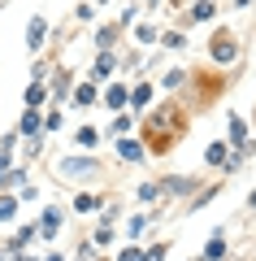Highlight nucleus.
I'll return each instance as SVG.
<instances>
[{
	"instance_id": "obj_12",
	"label": "nucleus",
	"mask_w": 256,
	"mask_h": 261,
	"mask_svg": "<svg viewBox=\"0 0 256 261\" xmlns=\"http://www.w3.org/2000/svg\"><path fill=\"white\" fill-rule=\"evenodd\" d=\"M221 257H226V231L217 226V231H213V240L204 244V257H200V261H221Z\"/></svg>"
},
{
	"instance_id": "obj_11",
	"label": "nucleus",
	"mask_w": 256,
	"mask_h": 261,
	"mask_svg": "<svg viewBox=\"0 0 256 261\" xmlns=\"http://www.w3.org/2000/svg\"><path fill=\"white\" fill-rule=\"evenodd\" d=\"M44 39H48V22H44V18H31V27H26V48H31V53H39Z\"/></svg>"
},
{
	"instance_id": "obj_27",
	"label": "nucleus",
	"mask_w": 256,
	"mask_h": 261,
	"mask_svg": "<svg viewBox=\"0 0 256 261\" xmlns=\"http://www.w3.org/2000/svg\"><path fill=\"white\" fill-rule=\"evenodd\" d=\"M156 44H161V48H183L187 35H183V31H161V39H156Z\"/></svg>"
},
{
	"instance_id": "obj_15",
	"label": "nucleus",
	"mask_w": 256,
	"mask_h": 261,
	"mask_svg": "<svg viewBox=\"0 0 256 261\" xmlns=\"http://www.w3.org/2000/svg\"><path fill=\"white\" fill-rule=\"evenodd\" d=\"M148 105H152V83H135L130 87V109H148Z\"/></svg>"
},
{
	"instance_id": "obj_16",
	"label": "nucleus",
	"mask_w": 256,
	"mask_h": 261,
	"mask_svg": "<svg viewBox=\"0 0 256 261\" xmlns=\"http://www.w3.org/2000/svg\"><path fill=\"white\" fill-rule=\"evenodd\" d=\"M74 140H78L82 152H96V144H100V130H96V126H78V130H74Z\"/></svg>"
},
{
	"instance_id": "obj_14",
	"label": "nucleus",
	"mask_w": 256,
	"mask_h": 261,
	"mask_svg": "<svg viewBox=\"0 0 256 261\" xmlns=\"http://www.w3.org/2000/svg\"><path fill=\"white\" fill-rule=\"evenodd\" d=\"M100 205H104V196H96V192H78L74 196V214H96Z\"/></svg>"
},
{
	"instance_id": "obj_21",
	"label": "nucleus",
	"mask_w": 256,
	"mask_h": 261,
	"mask_svg": "<svg viewBox=\"0 0 256 261\" xmlns=\"http://www.w3.org/2000/svg\"><path fill=\"white\" fill-rule=\"evenodd\" d=\"M213 9H217V0H191V22H209Z\"/></svg>"
},
{
	"instance_id": "obj_38",
	"label": "nucleus",
	"mask_w": 256,
	"mask_h": 261,
	"mask_svg": "<svg viewBox=\"0 0 256 261\" xmlns=\"http://www.w3.org/2000/svg\"><path fill=\"white\" fill-rule=\"evenodd\" d=\"M44 261H65V257H61V252H48V257H44Z\"/></svg>"
},
{
	"instance_id": "obj_10",
	"label": "nucleus",
	"mask_w": 256,
	"mask_h": 261,
	"mask_svg": "<svg viewBox=\"0 0 256 261\" xmlns=\"http://www.w3.org/2000/svg\"><path fill=\"white\" fill-rule=\"evenodd\" d=\"M18 135H44V113L39 109H22V122H18Z\"/></svg>"
},
{
	"instance_id": "obj_39",
	"label": "nucleus",
	"mask_w": 256,
	"mask_h": 261,
	"mask_svg": "<svg viewBox=\"0 0 256 261\" xmlns=\"http://www.w3.org/2000/svg\"><path fill=\"white\" fill-rule=\"evenodd\" d=\"M247 5H252V0H235V9H247Z\"/></svg>"
},
{
	"instance_id": "obj_8",
	"label": "nucleus",
	"mask_w": 256,
	"mask_h": 261,
	"mask_svg": "<svg viewBox=\"0 0 256 261\" xmlns=\"http://www.w3.org/2000/svg\"><path fill=\"white\" fill-rule=\"evenodd\" d=\"M100 96H104V105H109L113 113H126V105H130V87L126 83H109Z\"/></svg>"
},
{
	"instance_id": "obj_28",
	"label": "nucleus",
	"mask_w": 256,
	"mask_h": 261,
	"mask_svg": "<svg viewBox=\"0 0 256 261\" xmlns=\"http://www.w3.org/2000/svg\"><path fill=\"white\" fill-rule=\"evenodd\" d=\"M139 200H144V205H148V200H156V196H161V183H152V178H148V183H139Z\"/></svg>"
},
{
	"instance_id": "obj_30",
	"label": "nucleus",
	"mask_w": 256,
	"mask_h": 261,
	"mask_svg": "<svg viewBox=\"0 0 256 261\" xmlns=\"http://www.w3.org/2000/svg\"><path fill=\"white\" fill-rule=\"evenodd\" d=\"M144 226H148V214H135V218L126 222V235H130V244L139 240V231H144Z\"/></svg>"
},
{
	"instance_id": "obj_9",
	"label": "nucleus",
	"mask_w": 256,
	"mask_h": 261,
	"mask_svg": "<svg viewBox=\"0 0 256 261\" xmlns=\"http://www.w3.org/2000/svg\"><path fill=\"white\" fill-rule=\"evenodd\" d=\"M118 157L122 161H148V144L135 140V135H122L118 140Z\"/></svg>"
},
{
	"instance_id": "obj_19",
	"label": "nucleus",
	"mask_w": 256,
	"mask_h": 261,
	"mask_svg": "<svg viewBox=\"0 0 256 261\" xmlns=\"http://www.w3.org/2000/svg\"><path fill=\"white\" fill-rule=\"evenodd\" d=\"M22 100H26V109H39V105L48 100V83H31V87H26V96H22Z\"/></svg>"
},
{
	"instance_id": "obj_32",
	"label": "nucleus",
	"mask_w": 256,
	"mask_h": 261,
	"mask_svg": "<svg viewBox=\"0 0 256 261\" xmlns=\"http://www.w3.org/2000/svg\"><path fill=\"white\" fill-rule=\"evenodd\" d=\"M183 83H187V74H183V70H169V74H165V92H178Z\"/></svg>"
},
{
	"instance_id": "obj_41",
	"label": "nucleus",
	"mask_w": 256,
	"mask_h": 261,
	"mask_svg": "<svg viewBox=\"0 0 256 261\" xmlns=\"http://www.w3.org/2000/svg\"><path fill=\"white\" fill-rule=\"evenodd\" d=\"M96 5H109V0H96Z\"/></svg>"
},
{
	"instance_id": "obj_26",
	"label": "nucleus",
	"mask_w": 256,
	"mask_h": 261,
	"mask_svg": "<svg viewBox=\"0 0 256 261\" xmlns=\"http://www.w3.org/2000/svg\"><path fill=\"white\" fill-rule=\"evenodd\" d=\"M135 39H139V44H156V39H161V31H156L152 22H139V27H135Z\"/></svg>"
},
{
	"instance_id": "obj_33",
	"label": "nucleus",
	"mask_w": 256,
	"mask_h": 261,
	"mask_svg": "<svg viewBox=\"0 0 256 261\" xmlns=\"http://www.w3.org/2000/svg\"><path fill=\"white\" fill-rule=\"evenodd\" d=\"M44 130H61V109H48L44 113Z\"/></svg>"
},
{
	"instance_id": "obj_31",
	"label": "nucleus",
	"mask_w": 256,
	"mask_h": 261,
	"mask_svg": "<svg viewBox=\"0 0 256 261\" xmlns=\"http://www.w3.org/2000/svg\"><path fill=\"white\" fill-rule=\"evenodd\" d=\"M74 261H100V257H96V244H92V240H82L78 252H74Z\"/></svg>"
},
{
	"instance_id": "obj_1",
	"label": "nucleus",
	"mask_w": 256,
	"mask_h": 261,
	"mask_svg": "<svg viewBox=\"0 0 256 261\" xmlns=\"http://www.w3.org/2000/svg\"><path fill=\"white\" fill-rule=\"evenodd\" d=\"M183 126H187V113L178 109L174 100H165L161 109H152L144 118V135H148V152H165L169 144L183 135Z\"/></svg>"
},
{
	"instance_id": "obj_36",
	"label": "nucleus",
	"mask_w": 256,
	"mask_h": 261,
	"mask_svg": "<svg viewBox=\"0 0 256 261\" xmlns=\"http://www.w3.org/2000/svg\"><path fill=\"white\" fill-rule=\"evenodd\" d=\"M135 13H139V5H126V9H122V22H118V27H130V22H135Z\"/></svg>"
},
{
	"instance_id": "obj_2",
	"label": "nucleus",
	"mask_w": 256,
	"mask_h": 261,
	"mask_svg": "<svg viewBox=\"0 0 256 261\" xmlns=\"http://www.w3.org/2000/svg\"><path fill=\"white\" fill-rule=\"evenodd\" d=\"M52 174L61 178V183H87V178L100 174V157H96V152H74V157H61Z\"/></svg>"
},
{
	"instance_id": "obj_5",
	"label": "nucleus",
	"mask_w": 256,
	"mask_h": 261,
	"mask_svg": "<svg viewBox=\"0 0 256 261\" xmlns=\"http://www.w3.org/2000/svg\"><path fill=\"white\" fill-rule=\"evenodd\" d=\"M195 192H200V183L191 174H165L161 178V196H195Z\"/></svg>"
},
{
	"instance_id": "obj_13",
	"label": "nucleus",
	"mask_w": 256,
	"mask_h": 261,
	"mask_svg": "<svg viewBox=\"0 0 256 261\" xmlns=\"http://www.w3.org/2000/svg\"><path fill=\"white\" fill-rule=\"evenodd\" d=\"M226 144H230V148H243V144H247V122H243V118H230V126H226Z\"/></svg>"
},
{
	"instance_id": "obj_17",
	"label": "nucleus",
	"mask_w": 256,
	"mask_h": 261,
	"mask_svg": "<svg viewBox=\"0 0 256 261\" xmlns=\"http://www.w3.org/2000/svg\"><path fill=\"white\" fill-rule=\"evenodd\" d=\"M70 100L78 105V109H87V105H96V83H78V87L70 92Z\"/></svg>"
},
{
	"instance_id": "obj_40",
	"label": "nucleus",
	"mask_w": 256,
	"mask_h": 261,
	"mask_svg": "<svg viewBox=\"0 0 256 261\" xmlns=\"http://www.w3.org/2000/svg\"><path fill=\"white\" fill-rule=\"evenodd\" d=\"M247 205H252V209H256V192H252V196H247Z\"/></svg>"
},
{
	"instance_id": "obj_23",
	"label": "nucleus",
	"mask_w": 256,
	"mask_h": 261,
	"mask_svg": "<svg viewBox=\"0 0 256 261\" xmlns=\"http://www.w3.org/2000/svg\"><path fill=\"white\" fill-rule=\"evenodd\" d=\"M130 130H135V118L118 113V118H113V126H109V135H113V140H122V135H130Z\"/></svg>"
},
{
	"instance_id": "obj_34",
	"label": "nucleus",
	"mask_w": 256,
	"mask_h": 261,
	"mask_svg": "<svg viewBox=\"0 0 256 261\" xmlns=\"http://www.w3.org/2000/svg\"><path fill=\"white\" fill-rule=\"evenodd\" d=\"M39 148H44V135H26V157H39Z\"/></svg>"
},
{
	"instance_id": "obj_6",
	"label": "nucleus",
	"mask_w": 256,
	"mask_h": 261,
	"mask_svg": "<svg viewBox=\"0 0 256 261\" xmlns=\"http://www.w3.org/2000/svg\"><path fill=\"white\" fill-rule=\"evenodd\" d=\"M61 222H65V214H61V205H48L44 209V214H39V240H48V244H52L56 240V231H61Z\"/></svg>"
},
{
	"instance_id": "obj_18",
	"label": "nucleus",
	"mask_w": 256,
	"mask_h": 261,
	"mask_svg": "<svg viewBox=\"0 0 256 261\" xmlns=\"http://www.w3.org/2000/svg\"><path fill=\"white\" fill-rule=\"evenodd\" d=\"M118 31H122V27H100V31H96V48H100V53H113V44H118Z\"/></svg>"
},
{
	"instance_id": "obj_24",
	"label": "nucleus",
	"mask_w": 256,
	"mask_h": 261,
	"mask_svg": "<svg viewBox=\"0 0 256 261\" xmlns=\"http://www.w3.org/2000/svg\"><path fill=\"white\" fill-rule=\"evenodd\" d=\"M13 218H18V196L0 192V222H13Z\"/></svg>"
},
{
	"instance_id": "obj_35",
	"label": "nucleus",
	"mask_w": 256,
	"mask_h": 261,
	"mask_svg": "<svg viewBox=\"0 0 256 261\" xmlns=\"http://www.w3.org/2000/svg\"><path fill=\"white\" fill-rule=\"evenodd\" d=\"M139 257H144V248H135V244H126V248L118 252V261H139Z\"/></svg>"
},
{
	"instance_id": "obj_29",
	"label": "nucleus",
	"mask_w": 256,
	"mask_h": 261,
	"mask_svg": "<svg viewBox=\"0 0 256 261\" xmlns=\"http://www.w3.org/2000/svg\"><path fill=\"white\" fill-rule=\"evenodd\" d=\"M165 252H169V244H148L139 261H165Z\"/></svg>"
},
{
	"instance_id": "obj_37",
	"label": "nucleus",
	"mask_w": 256,
	"mask_h": 261,
	"mask_svg": "<svg viewBox=\"0 0 256 261\" xmlns=\"http://www.w3.org/2000/svg\"><path fill=\"white\" fill-rule=\"evenodd\" d=\"M48 74H52V70H48V61H35V83H48Z\"/></svg>"
},
{
	"instance_id": "obj_20",
	"label": "nucleus",
	"mask_w": 256,
	"mask_h": 261,
	"mask_svg": "<svg viewBox=\"0 0 256 261\" xmlns=\"http://www.w3.org/2000/svg\"><path fill=\"white\" fill-rule=\"evenodd\" d=\"M226 152H230V144H226V140H217V144H209V148H204V161L221 170V161H226Z\"/></svg>"
},
{
	"instance_id": "obj_22",
	"label": "nucleus",
	"mask_w": 256,
	"mask_h": 261,
	"mask_svg": "<svg viewBox=\"0 0 256 261\" xmlns=\"http://www.w3.org/2000/svg\"><path fill=\"white\" fill-rule=\"evenodd\" d=\"M87 240H92V244H96V248H109V244H113V240H118V231H113V226H96V231H92V235H87Z\"/></svg>"
},
{
	"instance_id": "obj_4",
	"label": "nucleus",
	"mask_w": 256,
	"mask_h": 261,
	"mask_svg": "<svg viewBox=\"0 0 256 261\" xmlns=\"http://www.w3.org/2000/svg\"><path fill=\"white\" fill-rule=\"evenodd\" d=\"M48 79H52V87H48V100H52L56 109H61V105L70 100V92H74V74L61 65V70H56V74H48Z\"/></svg>"
},
{
	"instance_id": "obj_3",
	"label": "nucleus",
	"mask_w": 256,
	"mask_h": 261,
	"mask_svg": "<svg viewBox=\"0 0 256 261\" xmlns=\"http://www.w3.org/2000/svg\"><path fill=\"white\" fill-rule=\"evenodd\" d=\"M209 57H213L217 65H235V61H239V39H235V31H226V27H217V31H213Z\"/></svg>"
},
{
	"instance_id": "obj_7",
	"label": "nucleus",
	"mask_w": 256,
	"mask_h": 261,
	"mask_svg": "<svg viewBox=\"0 0 256 261\" xmlns=\"http://www.w3.org/2000/svg\"><path fill=\"white\" fill-rule=\"evenodd\" d=\"M113 65H118V57L113 53H96V61H92V70H87V83H109V74H113Z\"/></svg>"
},
{
	"instance_id": "obj_25",
	"label": "nucleus",
	"mask_w": 256,
	"mask_h": 261,
	"mask_svg": "<svg viewBox=\"0 0 256 261\" xmlns=\"http://www.w3.org/2000/svg\"><path fill=\"white\" fill-rule=\"evenodd\" d=\"M96 214H100V226H113V222H118V214H122V205H118V200H104Z\"/></svg>"
}]
</instances>
